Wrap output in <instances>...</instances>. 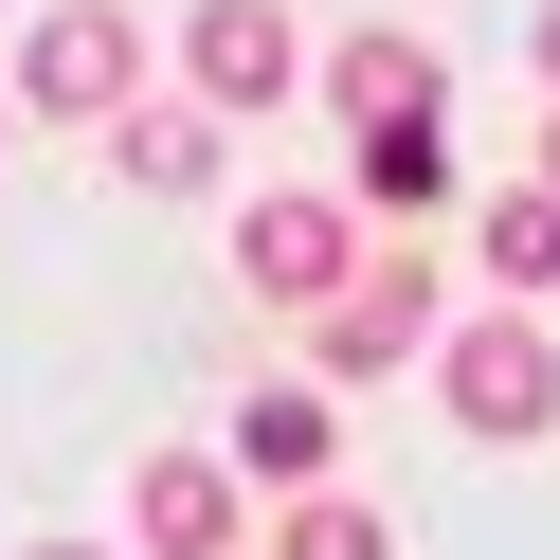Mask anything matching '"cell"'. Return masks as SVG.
I'll use <instances>...</instances> for the list:
<instances>
[{
    "label": "cell",
    "instance_id": "obj_1",
    "mask_svg": "<svg viewBox=\"0 0 560 560\" xmlns=\"http://www.w3.org/2000/svg\"><path fill=\"white\" fill-rule=\"evenodd\" d=\"M127 91H145V37H127L109 0H55L37 37H19V109L37 127H127Z\"/></svg>",
    "mask_w": 560,
    "mask_h": 560
},
{
    "label": "cell",
    "instance_id": "obj_2",
    "mask_svg": "<svg viewBox=\"0 0 560 560\" xmlns=\"http://www.w3.org/2000/svg\"><path fill=\"white\" fill-rule=\"evenodd\" d=\"M434 398L470 416V434H506V452H524V434H560V343L524 326V307H488V326H452V343H434Z\"/></svg>",
    "mask_w": 560,
    "mask_h": 560
},
{
    "label": "cell",
    "instance_id": "obj_3",
    "mask_svg": "<svg viewBox=\"0 0 560 560\" xmlns=\"http://www.w3.org/2000/svg\"><path fill=\"white\" fill-rule=\"evenodd\" d=\"M235 271H254L271 307H307V326H326L380 254H362V218H343V199H254V218H235Z\"/></svg>",
    "mask_w": 560,
    "mask_h": 560
},
{
    "label": "cell",
    "instance_id": "obj_4",
    "mask_svg": "<svg viewBox=\"0 0 560 560\" xmlns=\"http://www.w3.org/2000/svg\"><path fill=\"white\" fill-rule=\"evenodd\" d=\"M182 91H199V109H290L307 37L271 19V0H199V19H182Z\"/></svg>",
    "mask_w": 560,
    "mask_h": 560
},
{
    "label": "cell",
    "instance_id": "obj_5",
    "mask_svg": "<svg viewBox=\"0 0 560 560\" xmlns=\"http://www.w3.org/2000/svg\"><path fill=\"white\" fill-rule=\"evenodd\" d=\"M416 343H434V254H380L362 290H343L326 326H307V362H326V380H398Z\"/></svg>",
    "mask_w": 560,
    "mask_h": 560
},
{
    "label": "cell",
    "instance_id": "obj_6",
    "mask_svg": "<svg viewBox=\"0 0 560 560\" xmlns=\"http://www.w3.org/2000/svg\"><path fill=\"white\" fill-rule=\"evenodd\" d=\"M235 470L290 488V506H307V488H343V398H326V380H271V398L235 416Z\"/></svg>",
    "mask_w": 560,
    "mask_h": 560
},
{
    "label": "cell",
    "instance_id": "obj_7",
    "mask_svg": "<svg viewBox=\"0 0 560 560\" xmlns=\"http://www.w3.org/2000/svg\"><path fill=\"white\" fill-rule=\"evenodd\" d=\"M127 524H145V560H235V452H145Z\"/></svg>",
    "mask_w": 560,
    "mask_h": 560
},
{
    "label": "cell",
    "instance_id": "obj_8",
    "mask_svg": "<svg viewBox=\"0 0 560 560\" xmlns=\"http://www.w3.org/2000/svg\"><path fill=\"white\" fill-rule=\"evenodd\" d=\"M326 109H362V127H398V109H434V37H398V19H362V37L326 55Z\"/></svg>",
    "mask_w": 560,
    "mask_h": 560
},
{
    "label": "cell",
    "instance_id": "obj_9",
    "mask_svg": "<svg viewBox=\"0 0 560 560\" xmlns=\"http://www.w3.org/2000/svg\"><path fill=\"white\" fill-rule=\"evenodd\" d=\"M470 271H488L506 307H542V290H560V199H542V182H506V199L470 218Z\"/></svg>",
    "mask_w": 560,
    "mask_h": 560
},
{
    "label": "cell",
    "instance_id": "obj_10",
    "mask_svg": "<svg viewBox=\"0 0 560 560\" xmlns=\"http://www.w3.org/2000/svg\"><path fill=\"white\" fill-rule=\"evenodd\" d=\"M109 163H127V182H163V199H199V182H218V109H127Z\"/></svg>",
    "mask_w": 560,
    "mask_h": 560
},
{
    "label": "cell",
    "instance_id": "obj_11",
    "mask_svg": "<svg viewBox=\"0 0 560 560\" xmlns=\"http://www.w3.org/2000/svg\"><path fill=\"white\" fill-rule=\"evenodd\" d=\"M271 560H398V524L362 488H307V506H271Z\"/></svg>",
    "mask_w": 560,
    "mask_h": 560
},
{
    "label": "cell",
    "instance_id": "obj_12",
    "mask_svg": "<svg viewBox=\"0 0 560 560\" xmlns=\"http://www.w3.org/2000/svg\"><path fill=\"white\" fill-rule=\"evenodd\" d=\"M452 182V145H434V109H398V127H362V199H398V218H416V199H434Z\"/></svg>",
    "mask_w": 560,
    "mask_h": 560
},
{
    "label": "cell",
    "instance_id": "obj_13",
    "mask_svg": "<svg viewBox=\"0 0 560 560\" xmlns=\"http://www.w3.org/2000/svg\"><path fill=\"white\" fill-rule=\"evenodd\" d=\"M524 182H542V199H560V109H542V163H524Z\"/></svg>",
    "mask_w": 560,
    "mask_h": 560
},
{
    "label": "cell",
    "instance_id": "obj_14",
    "mask_svg": "<svg viewBox=\"0 0 560 560\" xmlns=\"http://www.w3.org/2000/svg\"><path fill=\"white\" fill-rule=\"evenodd\" d=\"M542 73H560V0H542Z\"/></svg>",
    "mask_w": 560,
    "mask_h": 560
},
{
    "label": "cell",
    "instance_id": "obj_15",
    "mask_svg": "<svg viewBox=\"0 0 560 560\" xmlns=\"http://www.w3.org/2000/svg\"><path fill=\"white\" fill-rule=\"evenodd\" d=\"M19 560H91V542H19Z\"/></svg>",
    "mask_w": 560,
    "mask_h": 560
},
{
    "label": "cell",
    "instance_id": "obj_16",
    "mask_svg": "<svg viewBox=\"0 0 560 560\" xmlns=\"http://www.w3.org/2000/svg\"><path fill=\"white\" fill-rule=\"evenodd\" d=\"M0 145H19V91H0Z\"/></svg>",
    "mask_w": 560,
    "mask_h": 560
}]
</instances>
